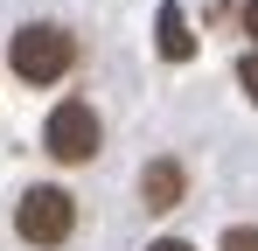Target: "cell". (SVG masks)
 Segmentation results:
<instances>
[{
  "instance_id": "obj_4",
  "label": "cell",
  "mask_w": 258,
  "mask_h": 251,
  "mask_svg": "<svg viewBox=\"0 0 258 251\" xmlns=\"http://www.w3.org/2000/svg\"><path fill=\"white\" fill-rule=\"evenodd\" d=\"M181 196H188V167L181 161H147L140 167V203L147 209H174Z\"/></svg>"
},
{
  "instance_id": "obj_1",
  "label": "cell",
  "mask_w": 258,
  "mask_h": 251,
  "mask_svg": "<svg viewBox=\"0 0 258 251\" xmlns=\"http://www.w3.org/2000/svg\"><path fill=\"white\" fill-rule=\"evenodd\" d=\"M7 63H14V77H21V84H56L70 63H77V35L56 28V21H28V28H14Z\"/></svg>"
},
{
  "instance_id": "obj_2",
  "label": "cell",
  "mask_w": 258,
  "mask_h": 251,
  "mask_svg": "<svg viewBox=\"0 0 258 251\" xmlns=\"http://www.w3.org/2000/svg\"><path fill=\"white\" fill-rule=\"evenodd\" d=\"M98 140H105V126H98V112H91L84 98H63V105L49 112V126H42L49 161H63V167H84L91 154H98Z\"/></svg>"
},
{
  "instance_id": "obj_3",
  "label": "cell",
  "mask_w": 258,
  "mask_h": 251,
  "mask_svg": "<svg viewBox=\"0 0 258 251\" xmlns=\"http://www.w3.org/2000/svg\"><path fill=\"white\" fill-rule=\"evenodd\" d=\"M14 230H21V244H63L77 230V203L63 189H28L14 209Z\"/></svg>"
},
{
  "instance_id": "obj_7",
  "label": "cell",
  "mask_w": 258,
  "mask_h": 251,
  "mask_svg": "<svg viewBox=\"0 0 258 251\" xmlns=\"http://www.w3.org/2000/svg\"><path fill=\"white\" fill-rule=\"evenodd\" d=\"M237 84L251 91V105H258V49H251V56H244V63H237Z\"/></svg>"
},
{
  "instance_id": "obj_5",
  "label": "cell",
  "mask_w": 258,
  "mask_h": 251,
  "mask_svg": "<svg viewBox=\"0 0 258 251\" xmlns=\"http://www.w3.org/2000/svg\"><path fill=\"white\" fill-rule=\"evenodd\" d=\"M161 56H168V63H188V56H196V35H188V21H181L174 0H161Z\"/></svg>"
},
{
  "instance_id": "obj_9",
  "label": "cell",
  "mask_w": 258,
  "mask_h": 251,
  "mask_svg": "<svg viewBox=\"0 0 258 251\" xmlns=\"http://www.w3.org/2000/svg\"><path fill=\"white\" fill-rule=\"evenodd\" d=\"M147 251H196V244H181V237H161V244H147Z\"/></svg>"
},
{
  "instance_id": "obj_6",
  "label": "cell",
  "mask_w": 258,
  "mask_h": 251,
  "mask_svg": "<svg viewBox=\"0 0 258 251\" xmlns=\"http://www.w3.org/2000/svg\"><path fill=\"white\" fill-rule=\"evenodd\" d=\"M216 251H258V230H251V223H237V230H223V244H216Z\"/></svg>"
},
{
  "instance_id": "obj_8",
  "label": "cell",
  "mask_w": 258,
  "mask_h": 251,
  "mask_svg": "<svg viewBox=\"0 0 258 251\" xmlns=\"http://www.w3.org/2000/svg\"><path fill=\"white\" fill-rule=\"evenodd\" d=\"M244 35L258 42V0H244Z\"/></svg>"
}]
</instances>
